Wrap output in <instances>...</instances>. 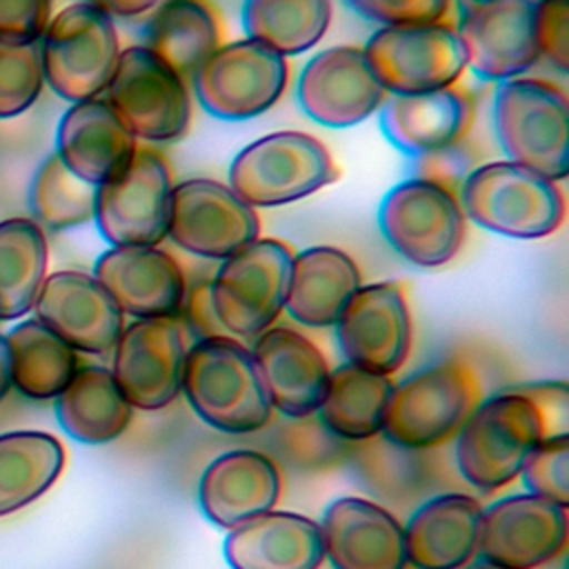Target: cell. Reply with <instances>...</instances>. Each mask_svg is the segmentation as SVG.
<instances>
[{"mask_svg": "<svg viewBox=\"0 0 569 569\" xmlns=\"http://www.w3.org/2000/svg\"><path fill=\"white\" fill-rule=\"evenodd\" d=\"M180 393L204 425L231 436L256 433L273 416L249 347L227 333L187 349Z\"/></svg>", "mask_w": 569, "mask_h": 569, "instance_id": "cell-1", "label": "cell"}, {"mask_svg": "<svg viewBox=\"0 0 569 569\" xmlns=\"http://www.w3.org/2000/svg\"><path fill=\"white\" fill-rule=\"evenodd\" d=\"M547 438L536 402L520 387L502 389L476 405L456 433V465L462 480L493 493L511 485L533 451Z\"/></svg>", "mask_w": 569, "mask_h": 569, "instance_id": "cell-2", "label": "cell"}, {"mask_svg": "<svg viewBox=\"0 0 569 569\" xmlns=\"http://www.w3.org/2000/svg\"><path fill=\"white\" fill-rule=\"evenodd\" d=\"M480 391L478 373L467 360H436L393 385L380 433L400 449H436L456 438L480 402Z\"/></svg>", "mask_w": 569, "mask_h": 569, "instance_id": "cell-3", "label": "cell"}, {"mask_svg": "<svg viewBox=\"0 0 569 569\" xmlns=\"http://www.w3.org/2000/svg\"><path fill=\"white\" fill-rule=\"evenodd\" d=\"M458 200L471 222L516 240L551 236L567 211L558 182L511 160L476 164L462 180Z\"/></svg>", "mask_w": 569, "mask_h": 569, "instance_id": "cell-4", "label": "cell"}, {"mask_svg": "<svg viewBox=\"0 0 569 569\" xmlns=\"http://www.w3.org/2000/svg\"><path fill=\"white\" fill-rule=\"evenodd\" d=\"M493 129L507 160L553 182L569 173V104L553 82L511 78L498 84Z\"/></svg>", "mask_w": 569, "mask_h": 569, "instance_id": "cell-5", "label": "cell"}, {"mask_svg": "<svg viewBox=\"0 0 569 569\" xmlns=\"http://www.w3.org/2000/svg\"><path fill=\"white\" fill-rule=\"evenodd\" d=\"M329 149L305 131H273L244 144L229 164V187L253 209L302 200L338 180Z\"/></svg>", "mask_w": 569, "mask_h": 569, "instance_id": "cell-6", "label": "cell"}, {"mask_svg": "<svg viewBox=\"0 0 569 569\" xmlns=\"http://www.w3.org/2000/svg\"><path fill=\"white\" fill-rule=\"evenodd\" d=\"M378 229L402 260L420 269H436L462 249L467 216L456 191L411 176L393 184L380 200Z\"/></svg>", "mask_w": 569, "mask_h": 569, "instance_id": "cell-7", "label": "cell"}, {"mask_svg": "<svg viewBox=\"0 0 569 569\" xmlns=\"http://www.w3.org/2000/svg\"><path fill=\"white\" fill-rule=\"evenodd\" d=\"M291 247L278 238H256L224 258L209 280L216 320L227 336L253 340L284 311Z\"/></svg>", "mask_w": 569, "mask_h": 569, "instance_id": "cell-8", "label": "cell"}, {"mask_svg": "<svg viewBox=\"0 0 569 569\" xmlns=\"http://www.w3.org/2000/svg\"><path fill=\"white\" fill-rule=\"evenodd\" d=\"M120 56L113 18L89 2L51 16L40 38L44 82L67 102L98 98Z\"/></svg>", "mask_w": 569, "mask_h": 569, "instance_id": "cell-9", "label": "cell"}, {"mask_svg": "<svg viewBox=\"0 0 569 569\" xmlns=\"http://www.w3.org/2000/svg\"><path fill=\"white\" fill-rule=\"evenodd\" d=\"M104 91V102L136 140L171 142L191 124L187 80L142 44L120 49Z\"/></svg>", "mask_w": 569, "mask_h": 569, "instance_id": "cell-10", "label": "cell"}, {"mask_svg": "<svg viewBox=\"0 0 569 569\" xmlns=\"http://www.w3.org/2000/svg\"><path fill=\"white\" fill-rule=\"evenodd\" d=\"M173 176L153 147L136 149L113 178L96 187L93 220L111 247H158L169 231Z\"/></svg>", "mask_w": 569, "mask_h": 569, "instance_id": "cell-11", "label": "cell"}, {"mask_svg": "<svg viewBox=\"0 0 569 569\" xmlns=\"http://www.w3.org/2000/svg\"><path fill=\"white\" fill-rule=\"evenodd\" d=\"M198 104L213 118L242 122L267 113L289 84V62L267 44L242 38L220 44L191 76Z\"/></svg>", "mask_w": 569, "mask_h": 569, "instance_id": "cell-12", "label": "cell"}, {"mask_svg": "<svg viewBox=\"0 0 569 569\" xmlns=\"http://www.w3.org/2000/svg\"><path fill=\"white\" fill-rule=\"evenodd\" d=\"M362 51L389 96L453 87L467 69L458 33L445 22L380 27Z\"/></svg>", "mask_w": 569, "mask_h": 569, "instance_id": "cell-13", "label": "cell"}, {"mask_svg": "<svg viewBox=\"0 0 569 569\" xmlns=\"http://www.w3.org/2000/svg\"><path fill=\"white\" fill-rule=\"evenodd\" d=\"M567 538V507L525 491L482 507L476 556L496 569H540L565 551Z\"/></svg>", "mask_w": 569, "mask_h": 569, "instance_id": "cell-14", "label": "cell"}, {"mask_svg": "<svg viewBox=\"0 0 569 569\" xmlns=\"http://www.w3.org/2000/svg\"><path fill=\"white\" fill-rule=\"evenodd\" d=\"M167 238L207 260H224L260 238V218L229 184L189 178L173 184Z\"/></svg>", "mask_w": 569, "mask_h": 569, "instance_id": "cell-15", "label": "cell"}, {"mask_svg": "<svg viewBox=\"0 0 569 569\" xmlns=\"http://www.w3.org/2000/svg\"><path fill=\"white\" fill-rule=\"evenodd\" d=\"M184 353L180 318H138L124 325L109 371L133 409L160 411L180 396Z\"/></svg>", "mask_w": 569, "mask_h": 569, "instance_id": "cell-16", "label": "cell"}, {"mask_svg": "<svg viewBox=\"0 0 569 569\" xmlns=\"http://www.w3.org/2000/svg\"><path fill=\"white\" fill-rule=\"evenodd\" d=\"M345 362L373 373H396L411 351V311L405 287L396 280L360 284L336 325Z\"/></svg>", "mask_w": 569, "mask_h": 569, "instance_id": "cell-17", "label": "cell"}, {"mask_svg": "<svg viewBox=\"0 0 569 569\" xmlns=\"http://www.w3.org/2000/svg\"><path fill=\"white\" fill-rule=\"evenodd\" d=\"M387 91L362 47L338 44L313 53L298 78L300 109L318 124L349 129L380 111Z\"/></svg>", "mask_w": 569, "mask_h": 569, "instance_id": "cell-18", "label": "cell"}, {"mask_svg": "<svg viewBox=\"0 0 569 569\" xmlns=\"http://www.w3.org/2000/svg\"><path fill=\"white\" fill-rule=\"evenodd\" d=\"M536 0L467 2L456 29L467 67L485 80L520 78L538 60Z\"/></svg>", "mask_w": 569, "mask_h": 569, "instance_id": "cell-19", "label": "cell"}, {"mask_svg": "<svg viewBox=\"0 0 569 569\" xmlns=\"http://www.w3.org/2000/svg\"><path fill=\"white\" fill-rule=\"evenodd\" d=\"M36 320L51 329L78 353L107 356L113 351L124 313L93 273L62 269L44 278L33 302Z\"/></svg>", "mask_w": 569, "mask_h": 569, "instance_id": "cell-20", "label": "cell"}, {"mask_svg": "<svg viewBox=\"0 0 569 569\" xmlns=\"http://www.w3.org/2000/svg\"><path fill=\"white\" fill-rule=\"evenodd\" d=\"M93 278L131 318H180L187 280L180 262L158 247H111L98 256Z\"/></svg>", "mask_w": 569, "mask_h": 569, "instance_id": "cell-21", "label": "cell"}, {"mask_svg": "<svg viewBox=\"0 0 569 569\" xmlns=\"http://www.w3.org/2000/svg\"><path fill=\"white\" fill-rule=\"evenodd\" d=\"M325 560L333 569H407L405 529L382 505L340 496L320 518Z\"/></svg>", "mask_w": 569, "mask_h": 569, "instance_id": "cell-22", "label": "cell"}, {"mask_svg": "<svg viewBox=\"0 0 569 569\" xmlns=\"http://www.w3.org/2000/svg\"><path fill=\"white\" fill-rule=\"evenodd\" d=\"M249 351L273 411L284 418L318 411L331 367L311 338L293 327L273 325L253 338Z\"/></svg>", "mask_w": 569, "mask_h": 569, "instance_id": "cell-23", "label": "cell"}, {"mask_svg": "<svg viewBox=\"0 0 569 569\" xmlns=\"http://www.w3.org/2000/svg\"><path fill=\"white\" fill-rule=\"evenodd\" d=\"M280 493L282 473L267 451L231 449L202 469L196 500L211 525L231 529L273 509Z\"/></svg>", "mask_w": 569, "mask_h": 569, "instance_id": "cell-24", "label": "cell"}, {"mask_svg": "<svg viewBox=\"0 0 569 569\" xmlns=\"http://www.w3.org/2000/svg\"><path fill=\"white\" fill-rule=\"evenodd\" d=\"M476 120V100L453 87L389 96L380 107V129L402 153L418 158L467 140Z\"/></svg>", "mask_w": 569, "mask_h": 569, "instance_id": "cell-25", "label": "cell"}, {"mask_svg": "<svg viewBox=\"0 0 569 569\" xmlns=\"http://www.w3.org/2000/svg\"><path fill=\"white\" fill-rule=\"evenodd\" d=\"M222 556L231 569H320V525L296 511L269 509L227 529Z\"/></svg>", "mask_w": 569, "mask_h": 569, "instance_id": "cell-26", "label": "cell"}, {"mask_svg": "<svg viewBox=\"0 0 569 569\" xmlns=\"http://www.w3.org/2000/svg\"><path fill=\"white\" fill-rule=\"evenodd\" d=\"M482 505L449 491L425 500L405 529L407 565L413 569H462L478 553Z\"/></svg>", "mask_w": 569, "mask_h": 569, "instance_id": "cell-27", "label": "cell"}, {"mask_svg": "<svg viewBox=\"0 0 569 569\" xmlns=\"http://www.w3.org/2000/svg\"><path fill=\"white\" fill-rule=\"evenodd\" d=\"M138 140L102 98L71 102L56 131V156L84 182L98 187L133 158Z\"/></svg>", "mask_w": 569, "mask_h": 569, "instance_id": "cell-28", "label": "cell"}, {"mask_svg": "<svg viewBox=\"0 0 569 569\" xmlns=\"http://www.w3.org/2000/svg\"><path fill=\"white\" fill-rule=\"evenodd\" d=\"M360 284L358 262L345 249L307 247L291 256L284 309L305 327H333Z\"/></svg>", "mask_w": 569, "mask_h": 569, "instance_id": "cell-29", "label": "cell"}, {"mask_svg": "<svg viewBox=\"0 0 569 569\" xmlns=\"http://www.w3.org/2000/svg\"><path fill=\"white\" fill-rule=\"evenodd\" d=\"M222 20L209 0H160L142 27V47L184 80L222 44Z\"/></svg>", "mask_w": 569, "mask_h": 569, "instance_id": "cell-30", "label": "cell"}, {"mask_svg": "<svg viewBox=\"0 0 569 569\" xmlns=\"http://www.w3.org/2000/svg\"><path fill=\"white\" fill-rule=\"evenodd\" d=\"M133 407L118 389L111 371L80 365L69 385L56 396V418L67 436L82 445H107L124 433Z\"/></svg>", "mask_w": 569, "mask_h": 569, "instance_id": "cell-31", "label": "cell"}, {"mask_svg": "<svg viewBox=\"0 0 569 569\" xmlns=\"http://www.w3.org/2000/svg\"><path fill=\"white\" fill-rule=\"evenodd\" d=\"M393 382L389 376L342 362L329 371L316 416L345 442H367L380 436Z\"/></svg>", "mask_w": 569, "mask_h": 569, "instance_id": "cell-32", "label": "cell"}, {"mask_svg": "<svg viewBox=\"0 0 569 569\" xmlns=\"http://www.w3.org/2000/svg\"><path fill=\"white\" fill-rule=\"evenodd\" d=\"M11 387L31 400L56 398L80 369V356L40 320L18 322L7 336Z\"/></svg>", "mask_w": 569, "mask_h": 569, "instance_id": "cell-33", "label": "cell"}, {"mask_svg": "<svg viewBox=\"0 0 569 569\" xmlns=\"http://www.w3.org/2000/svg\"><path fill=\"white\" fill-rule=\"evenodd\" d=\"M64 467L62 442L47 431L0 433V518L47 493Z\"/></svg>", "mask_w": 569, "mask_h": 569, "instance_id": "cell-34", "label": "cell"}, {"mask_svg": "<svg viewBox=\"0 0 569 569\" xmlns=\"http://www.w3.org/2000/svg\"><path fill=\"white\" fill-rule=\"evenodd\" d=\"M47 264V236L33 218L0 222V322L18 320L33 309Z\"/></svg>", "mask_w": 569, "mask_h": 569, "instance_id": "cell-35", "label": "cell"}, {"mask_svg": "<svg viewBox=\"0 0 569 569\" xmlns=\"http://www.w3.org/2000/svg\"><path fill=\"white\" fill-rule=\"evenodd\" d=\"M331 13V0H244L242 27L247 38L287 58L313 49L327 33Z\"/></svg>", "mask_w": 569, "mask_h": 569, "instance_id": "cell-36", "label": "cell"}, {"mask_svg": "<svg viewBox=\"0 0 569 569\" xmlns=\"http://www.w3.org/2000/svg\"><path fill=\"white\" fill-rule=\"evenodd\" d=\"M96 187L78 178L56 156H47L31 178L29 209L49 231H67L93 220Z\"/></svg>", "mask_w": 569, "mask_h": 569, "instance_id": "cell-37", "label": "cell"}, {"mask_svg": "<svg viewBox=\"0 0 569 569\" xmlns=\"http://www.w3.org/2000/svg\"><path fill=\"white\" fill-rule=\"evenodd\" d=\"M44 87L40 42H0V118L27 111Z\"/></svg>", "mask_w": 569, "mask_h": 569, "instance_id": "cell-38", "label": "cell"}, {"mask_svg": "<svg viewBox=\"0 0 569 569\" xmlns=\"http://www.w3.org/2000/svg\"><path fill=\"white\" fill-rule=\"evenodd\" d=\"M276 445L289 465L298 469H322L340 462L347 456V442L336 438L320 418H289L280 427Z\"/></svg>", "mask_w": 569, "mask_h": 569, "instance_id": "cell-39", "label": "cell"}, {"mask_svg": "<svg viewBox=\"0 0 569 569\" xmlns=\"http://www.w3.org/2000/svg\"><path fill=\"white\" fill-rule=\"evenodd\" d=\"M520 478L529 493L569 507V433L540 440L527 456Z\"/></svg>", "mask_w": 569, "mask_h": 569, "instance_id": "cell-40", "label": "cell"}, {"mask_svg": "<svg viewBox=\"0 0 569 569\" xmlns=\"http://www.w3.org/2000/svg\"><path fill=\"white\" fill-rule=\"evenodd\" d=\"M356 16L380 27L433 24L449 13L451 0H342Z\"/></svg>", "mask_w": 569, "mask_h": 569, "instance_id": "cell-41", "label": "cell"}, {"mask_svg": "<svg viewBox=\"0 0 569 569\" xmlns=\"http://www.w3.org/2000/svg\"><path fill=\"white\" fill-rule=\"evenodd\" d=\"M533 29L538 53L553 69H569V0H536Z\"/></svg>", "mask_w": 569, "mask_h": 569, "instance_id": "cell-42", "label": "cell"}, {"mask_svg": "<svg viewBox=\"0 0 569 569\" xmlns=\"http://www.w3.org/2000/svg\"><path fill=\"white\" fill-rule=\"evenodd\" d=\"M51 20V0H0V42H40Z\"/></svg>", "mask_w": 569, "mask_h": 569, "instance_id": "cell-43", "label": "cell"}, {"mask_svg": "<svg viewBox=\"0 0 569 569\" xmlns=\"http://www.w3.org/2000/svg\"><path fill=\"white\" fill-rule=\"evenodd\" d=\"M476 167V156L467 147V140L427 156L416 158V176L433 180L458 193L467 173Z\"/></svg>", "mask_w": 569, "mask_h": 569, "instance_id": "cell-44", "label": "cell"}, {"mask_svg": "<svg viewBox=\"0 0 569 569\" xmlns=\"http://www.w3.org/2000/svg\"><path fill=\"white\" fill-rule=\"evenodd\" d=\"M520 391H525L540 409L547 438L569 433V387L565 380L529 382L520 385Z\"/></svg>", "mask_w": 569, "mask_h": 569, "instance_id": "cell-45", "label": "cell"}, {"mask_svg": "<svg viewBox=\"0 0 569 569\" xmlns=\"http://www.w3.org/2000/svg\"><path fill=\"white\" fill-rule=\"evenodd\" d=\"M182 325L191 329L193 336L209 338V336H220L224 333L216 320L213 307H211V296H209V282H198L196 287L187 289L182 311H180Z\"/></svg>", "mask_w": 569, "mask_h": 569, "instance_id": "cell-46", "label": "cell"}, {"mask_svg": "<svg viewBox=\"0 0 569 569\" xmlns=\"http://www.w3.org/2000/svg\"><path fill=\"white\" fill-rule=\"evenodd\" d=\"M111 18H140L147 16L160 0H84Z\"/></svg>", "mask_w": 569, "mask_h": 569, "instance_id": "cell-47", "label": "cell"}, {"mask_svg": "<svg viewBox=\"0 0 569 569\" xmlns=\"http://www.w3.org/2000/svg\"><path fill=\"white\" fill-rule=\"evenodd\" d=\"M11 389V365H9V345L7 338L0 333V400Z\"/></svg>", "mask_w": 569, "mask_h": 569, "instance_id": "cell-48", "label": "cell"}, {"mask_svg": "<svg viewBox=\"0 0 569 569\" xmlns=\"http://www.w3.org/2000/svg\"><path fill=\"white\" fill-rule=\"evenodd\" d=\"M462 569H496V567H491V565H487V562H469V565H465Z\"/></svg>", "mask_w": 569, "mask_h": 569, "instance_id": "cell-49", "label": "cell"}, {"mask_svg": "<svg viewBox=\"0 0 569 569\" xmlns=\"http://www.w3.org/2000/svg\"><path fill=\"white\" fill-rule=\"evenodd\" d=\"M467 2H489V0H467Z\"/></svg>", "mask_w": 569, "mask_h": 569, "instance_id": "cell-50", "label": "cell"}]
</instances>
